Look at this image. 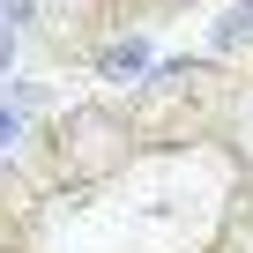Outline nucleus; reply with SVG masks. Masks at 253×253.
I'll use <instances>...</instances> for the list:
<instances>
[{"mask_svg":"<svg viewBox=\"0 0 253 253\" xmlns=\"http://www.w3.org/2000/svg\"><path fill=\"white\" fill-rule=\"evenodd\" d=\"M23 134V112H8V104H0V142H15Z\"/></svg>","mask_w":253,"mask_h":253,"instance_id":"obj_2","label":"nucleus"},{"mask_svg":"<svg viewBox=\"0 0 253 253\" xmlns=\"http://www.w3.org/2000/svg\"><path fill=\"white\" fill-rule=\"evenodd\" d=\"M0 23H8V15H0ZM8 52H15V30H0V60H8Z\"/></svg>","mask_w":253,"mask_h":253,"instance_id":"obj_3","label":"nucleus"},{"mask_svg":"<svg viewBox=\"0 0 253 253\" xmlns=\"http://www.w3.org/2000/svg\"><path fill=\"white\" fill-rule=\"evenodd\" d=\"M149 67V45H112L104 52V75H142Z\"/></svg>","mask_w":253,"mask_h":253,"instance_id":"obj_1","label":"nucleus"}]
</instances>
